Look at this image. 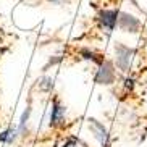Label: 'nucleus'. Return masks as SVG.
Masks as SVG:
<instances>
[{
  "instance_id": "1",
  "label": "nucleus",
  "mask_w": 147,
  "mask_h": 147,
  "mask_svg": "<svg viewBox=\"0 0 147 147\" xmlns=\"http://www.w3.org/2000/svg\"><path fill=\"white\" fill-rule=\"evenodd\" d=\"M117 79V69L110 60H104L99 65L97 74H95V82L102 84V86H110Z\"/></svg>"
},
{
  "instance_id": "2",
  "label": "nucleus",
  "mask_w": 147,
  "mask_h": 147,
  "mask_svg": "<svg viewBox=\"0 0 147 147\" xmlns=\"http://www.w3.org/2000/svg\"><path fill=\"white\" fill-rule=\"evenodd\" d=\"M136 53V50L125 44H117L115 45V55H117V66L121 69V71H128L131 65V58Z\"/></svg>"
},
{
  "instance_id": "3",
  "label": "nucleus",
  "mask_w": 147,
  "mask_h": 147,
  "mask_svg": "<svg viewBox=\"0 0 147 147\" xmlns=\"http://www.w3.org/2000/svg\"><path fill=\"white\" fill-rule=\"evenodd\" d=\"M118 16H120L118 10H100L97 13V21H99L102 29H105L107 32H112L118 24Z\"/></svg>"
},
{
  "instance_id": "4",
  "label": "nucleus",
  "mask_w": 147,
  "mask_h": 147,
  "mask_svg": "<svg viewBox=\"0 0 147 147\" xmlns=\"http://www.w3.org/2000/svg\"><path fill=\"white\" fill-rule=\"evenodd\" d=\"M66 120V108L65 105H61V102L58 99H55L52 102V108H50V121L49 126L50 128H60L65 125Z\"/></svg>"
},
{
  "instance_id": "5",
  "label": "nucleus",
  "mask_w": 147,
  "mask_h": 147,
  "mask_svg": "<svg viewBox=\"0 0 147 147\" xmlns=\"http://www.w3.org/2000/svg\"><path fill=\"white\" fill-rule=\"evenodd\" d=\"M89 129L94 134V138L99 141V144L102 147H107L110 142V134H108L107 128L104 126V123H100L95 118H89Z\"/></svg>"
},
{
  "instance_id": "6",
  "label": "nucleus",
  "mask_w": 147,
  "mask_h": 147,
  "mask_svg": "<svg viewBox=\"0 0 147 147\" xmlns=\"http://www.w3.org/2000/svg\"><path fill=\"white\" fill-rule=\"evenodd\" d=\"M118 26H120L121 31H125V32H138L139 28H141V21H139L136 16H133V15L120 11Z\"/></svg>"
},
{
  "instance_id": "7",
  "label": "nucleus",
  "mask_w": 147,
  "mask_h": 147,
  "mask_svg": "<svg viewBox=\"0 0 147 147\" xmlns=\"http://www.w3.org/2000/svg\"><path fill=\"white\" fill-rule=\"evenodd\" d=\"M79 53H81V57L84 58V60H91V61H94L95 65H100V63L105 60L102 55L92 52V50H89V49H81V50H79Z\"/></svg>"
},
{
  "instance_id": "8",
  "label": "nucleus",
  "mask_w": 147,
  "mask_h": 147,
  "mask_svg": "<svg viewBox=\"0 0 147 147\" xmlns=\"http://www.w3.org/2000/svg\"><path fill=\"white\" fill-rule=\"evenodd\" d=\"M16 134H20L18 129H7L0 134V141L2 142H7V144H11L15 141V138H16Z\"/></svg>"
},
{
  "instance_id": "9",
  "label": "nucleus",
  "mask_w": 147,
  "mask_h": 147,
  "mask_svg": "<svg viewBox=\"0 0 147 147\" xmlns=\"http://www.w3.org/2000/svg\"><path fill=\"white\" fill-rule=\"evenodd\" d=\"M29 115H31V107H28L26 110H24V113L21 115V120H20V126H18L20 134L24 133V128H26V123H28V120H29Z\"/></svg>"
},
{
  "instance_id": "10",
  "label": "nucleus",
  "mask_w": 147,
  "mask_h": 147,
  "mask_svg": "<svg viewBox=\"0 0 147 147\" xmlns=\"http://www.w3.org/2000/svg\"><path fill=\"white\" fill-rule=\"evenodd\" d=\"M39 86L42 87V89H45V91H50L53 87V79L52 78H42L39 82Z\"/></svg>"
},
{
  "instance_id": "11",
  "label": "nucleus",
  "mask_w": 147,
  "mask_h": 147,
  "mask_svg": "<svg viewBox=\"0 0 147 147\" xmlns=\"http://www.w3.org/2000/svg\"><path fill=\"white\" fill-rule=\"evenodd\" d=\"M76 144H78V141H76V139H74V138H69L61 147H76Z\"/></svg>"
},
{
  "instance_id": "12",
  "label": "nucleus",
  "mask_w": 147,
  "mask_h": 147,
  "mask_svg": "<svg viewBox=\"0 0 147 147\" xmlns=\"http://www.w3.org/2000/svg\"><path fill=\"white\" fill-rule=\"evenodd\" d=\"M125 87L131 91V89L134 87V79H133V78H126V79H125Z\"/></svg>"
},
{
  "instance_id": "13",
  "label": "nucleus",
  "mask_w": 147,
  "mask_h": 147,
  "mask_svg": "<svg viewBox=\"0 0 147 147\" xmlns=\"http://www.w3.org/2000/svg\"><path fill=\"white\" fill-rule=\"evenodd\" d=\"M49 2H52V3H61V0H49Z\"/></svg>"
}]
</instances>
